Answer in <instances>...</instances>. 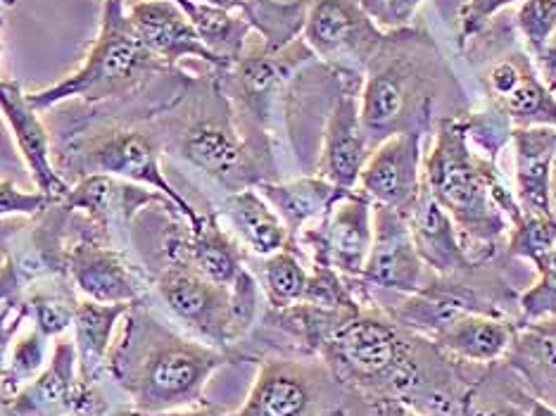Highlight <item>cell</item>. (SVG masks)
<instances>
[{"instance_id": "1", "label": "cell", "mask_w": 556, "mask_h": 416, "mask_svg": "<svg viewBox=\"0 0 556 416\" xmlns=\"http://www.w3.org/2000/svg\"><path fill=\"white\" fill-rule=\"evenodd\" d=\"M471 112L464 86L426 29L386 31L364 70L359 115L371 148L400 134L433 136L442 119Z\"/></svg>"}, {"instance_id": "2", "label": "cell", "mask_w": 556, "mask_h": 416, "mask_svg": "<svg viewBox=\"0 0 556 416\" xmlns=\"http://www.w3.org/2000/svg\"><path fill=\"white\" fill-rule=\"evenodd\" d=\"M233 352L184 336L136 302L124 314L108 357V374L143 414L186 409L205 402V386Z\"/></svg>"}, {"instance_id": "3", "label": "cell", "mask_w": 556, "mask_h": 416, "mask_svg": "<svg viewBox=\"0 0 556 416\" xmlns=\"http://www.w3.org/2000/svg\"><path fill=\"white\" fill-rule=\"evenodd\" d=\"M157 129L164 150L224 193L281 179L278 165L250 146L217 74L193 79L172 108L160 112Z\"/></svg>"}, {"instance_id": "4", "label": "cell", "mask_w": 556, "mask_h": 416, "mask_svg": "<svg viewBox=\"0 0 556 416\" xmlns=\"http://www.w3.org/2000/svg\"><path fill=\"white\" fill-rule=\"evenodd\" d=\"M424 184L445 210L476 262H495L509 236V222L497 203L504 186L495 160L473 148L466 117L442 119L424 155Z\"/></svg>"}, {"instance_id": "5", "label": "cell", "mask_w": 556, "mask_h": 416, "mask_svg": "<svg viewBox=\"0 0 556 416\" xmlns=\"http://www.w3.org/2000/svg\"><path fill=\"white\" fill-rule=\"evenodd\" d=\"M174 72L179 70L164 65L138 39L129 17H126L124 0H105L98 36L88 48L81 67L43 91L27 96L34 110L39 112L53 110L67 100L100 105L108 100L131 98L143 91L155 77H169Z\"/></svg>"}, {"instance_id": "6", "label": "cell", "mask_w": 556, "mask_h": 416, "mask_svg": "<svg viewBox=\"0 0 556 416\" xmlns=\"http://www.w3.org/2000/svg\"><path fill=\"white\" fill-rule=\"evenodd\" d=\"M162 153L164 146L157 124L108 122L77 131L74 138L62 143L55 167L60 174L72 172L77 179L88 174H108L153 188L172 200L188 226H195L202 212L172 186L162 167Z\"/></svg>"}, {"instance_id": "7", "label": "cell", "mask_w": 556, "mask_h": 416, "mask_svg": "<svg viewBox=\"0 0 556 416\" xmlns=\"http://www.w3.org/2000/svg\"><path fill=\"white\" fill-rule=\"evenodd\" d=\"M317 60L302 36L283 50H267L262 41H252L233 65L217 74L233 115L250 146L276 165L274 119L283 103L290 84L307 65Z\"/></svg>"}, {"instance_id": "8", "label": "cell", "mask_w": 556, "mask_h": 416, "mask_svg": "<svg viewBox=\"0 0 556 416\" xmlns=\"http://www.w3.org/2000/svg\"><path fill=\"white\" fill-rule=\"evenodd\" d=\"M257 376L229 416H350V393L319 355L269 350L252 357Z\"/></svg>"}, {"instance_id": "9", "label": "cell", "mask_w": 556, "mask_h": 416, "mask_svg": "<svg viewBox=\"0 0 556 416\" xmlns=\"http://www.w3.org/2000/svg\"><path fill=\"white\" fill-rule=\"evenodd\" d=\"M495 262H485L471 272L447 276L431 272L419 293L402 298L397 305L388 310L407 329L431 340L462 314H490V317L516 319L511 312H518V293H514V288L502 276V269L495 267Z\"/></svg>"}, {"instance_id": "10", "label": "cell", "mask_w": 556, "mask_h": 416, "mask_svg": "<svg viewBox=\"0 0 556 416\" xmlns=\"http://www.w3.org/2000/svg\"><path fill=\"white\" fill-rule=\"evenodd\" d=\"M386 31L364 10L362 0H314L302 41L324 67L364 77Z\"/></svg>"}, {"instance_id": "11", "label": "cell", "mask_w": 556, "mask_h": 416, "mask_svg": "<svg viewBox=\"0 0 556 416\" xmlns=\"http://www.w3.org/2000/svg\"><path fill=\"white\" fill-rule=\"evenodd\" d=\"M153 286L184 329L202 343L231 352V286L205 279L186 262H162Z\"/></svg>"}, {"instance_id": "12", "label": "cell", "mask_w": 556, "mask_h": 416, "mask_svg": "<svg viewBox=\"0 0 556 416\" xmlns=\"http://www.w3.org/2000/svg\"><path fill=\"white\" fill-rule=\"evenodd\" d=\"M72 210L55 200L50 203L27 231L8 245L0 264V305L10 300L27 298L43 281L67 276V226Z\"/></svg>"}, {"instance_id": "13", "label": "cell", "mask_w": 556, "mask_h": 416, "mask_svg": "<svg viewBox=\"0 0 556 416\" xmlns=\"http://www.w3.org/2000/svg\"><path fill=\"white\" fill-rule=\"evenodd\" d=\"M359 91L362 77L336 72V86L324 115L317 162L312 172L345 193L357 188L362 169L374 150L359 115Z\"/></svg>"}, {"instance_id": "14", "label": "cell", "mask_w": 556, "mask_h": 416, "mask_svg": "<svg viewBox=\"0 0 556 416\" xmlns=\"http://www.w3.org/2000/svg\"><path fill=\"white\" fill-rule=\"evenodd\" d=\"M374 241V203L362 191L336 200L319 222L295 238V248L312 264H326L348 281H357Z\"/></svg>"}, {"instance_id": "15", "label": "cell", "mask_w": 556, "mask_h": 416, "mask_svg": "<svg viewBox=\"0 0 556 416\" xmlns=\"http://www.w3.org/2000/svg\"><path fill=\"white\" fill-rule=\"evenodd\" d=\"M485 105L516 126H552L556 129V98L540 79L535 62L521 46L495 50L483 60L478 74Z\"/></svg>"}, {"instance_id": "16", "label": "cell", "mask_w": 556, "mask_h": 416, "mask_svg": "<svg viewBox=\"0 0 556 416\" xmlns=\"http://www.w3.org/2000/svg\"><path fill=\"white\" fill-rule=\"evenodd\" d=\"M62 203L72 212H84L100 238L124 250H134L129 245L134 222L146 207L179 212L167 196L153 191V188L124 181L108 174L79 176L70 186Z\"/></svg>"}, {"instance_id": "17", "label": "cell", "mask_w": 556, "mask_h": 416, "mask_svg": "<svg viewBox=\"0 0 556 416\" xmlns=\"http://www.w3.org/2000/svg\"><path fill=\"white\" fill-rule=\"evenodd\" d=\"M67 279L84 300L103 305H134L148 295V281L134 260V250L108 243L93 234H79L67 245Z\"/></svg>"}, {"instance_id": "18", "label": "cell", "mask_w": 556, "mask_h": 416, "mask_svg": "<svg viewBox=\"0 0 556 416\" xmlns=\"http://www.w3.org/2000/svg\"><path fill=\"white\" fill-rule=\"evenodd\" d=\"M431 269L414 248L404 214L393 207L374 205V241L364 272L357 279L362 291H390L402 298L419 293Z\"/></svg>"}, {"instance_id": "19", "label": "cell", "mask_w": 556, "mask_h": 416, "mask_svg": "<svg viewBox=\"0 0 556 416\" xmlns=\"http://www.w3.org/2000/svg\"><path fill=\"white\" fill-rule=\"evenodd\" d=\"M357 191L374 205L407 214L424 191V136L400 134L378 143L362 169Z\"/></svg>"}, {"instance_id": "20", "label": "cell", "mask_w": 556, "mask_h": 416, "mask_svg": "<svg viewBox=\"0 0 556 416\" xmlns=\"http://www.w3.org/2000/svg\"><path fill=\"white\" fill-rule=\"evenodd\" d=\"M5 416H74L93 409L79 383L72 338H58L46 367L5 400Z\"/></svg>"}, {"instance_id": "21", "label": "cell", "mask_w": 556, "mask_h": 416, "mask_svg": "<svg viewBox=\"0 0 556 416\" xmlns=\"http://www.w3.org/2000/svg\"><path fill=\"white\" fill-rule=\"evenodd\" d=\"M0 115H3L8 124L12 141H15L20 150V157L27 165L36 191L48 196L50 200L65 198L70 184L55 167L53 138H50L46 129L41 112L34 110L29 96L22 91L20 84L0 79Z\"/></svg>"}, {"instance_id": "22", "label": "cell", "mask_w": 556, "mask_h": 416, "mask_svg": "<svg viewBox=\"0 0 556 416\" xmlns=\"http://www.w3.org/2000/svg\"><path fill=\"white\" fill-rule=\"evenodd\" d=\"M126 17L138 39L167 67L179 70L181 60L195 58L207 62L214 72L224 70L222 60L200 41L191 20L174 0H134L131 5H126Z\"/></svg>"}, {"instance_id": "23", "label": "cell", "mask_w": 556, "mask_h": 416, "mask_svg": "<svg viewBox=\"0 0 556 416\" xmlns=\"http://www.w3.org/2000/svg\"><path fill=\"white\" fill-rule=\"evenodd\" d=\"M404 219H407L416 252H419V257L433 274H462L485 264L476 262L466 252L457 224L435 203V198L428 193L426 184L421 196L416 198L414 207L404 214Z\"/></svg>"}, {"instance_id": "24", "label": "cell", "mask_w": 556, "mask_h": 416, "mask_svg": "<svg viewBox=\"0 0 556 416\" xmlns=\"http://www.w3.org/2000/svg\"><path fill=\"white\" fill-rule=\"evenodd\" d=\"M514 146L516 200L523 214H554L552 167L556 160V129L552 126H516Z\"/></svg>"}, {"instance_id": "25", "label": "cell", "mask_w": 556, "mask_h": 416, "mask_svg": "<svg viewBox=\"0 0 556 416\" xmlns=\"http://www.w3.org/2000/svg\"><path fill=\"white\" fill-rule=\"evenodd\" d=\"M136 305V302H134ZM131 305H103V302L81 300L74 314V350H77L79 383L88 402L93 405L96 390L108 374V357L119 329V322Z\"/></svg>"}, {"instance_id": "26", "label": "cell", "mask_w": 556, "mask_h": 416, "mask_svg": "<svg viewBox=\"0 0 556 416\" xmlns=\"http://www.w3.org/2000/svg\"><path fill=\"white\" fill-rule=\"evenodd\" d=\"M219 217H226L229 231L240 248L257 257H269L286 248H295L286 224L262 198L257 188H243L236 193H224L222 203L214 207Z\"/></svg>"}, {"instance_id": "27", "label": "cell", "mask_w": 556, "mask_h": 416, "mask_svg": "<svg viewBox=\"0 0 556 416\" xmlns=\"http://www.w3.org/2000/svg\"><path fill=\"white\" fill-rule=\"evenodd\" d=\"M502 362L526 390L556 407V317L516 322L514 340Z\"/></svg>"}, {"instance_id": "28", "label": "cell", "mask_w": 556, "mask_h": 416, "mask_svg": "<svg viewBox=\"0 0 556 416\" xmlns=\"http://www.w3.org/2000/svg\"><path fill=\"white\" fill-rule=\"evenodd\" d=\"M514 333L516 319L462 314L433 338V343L454 360L476 367H492L507 355Z\"/></svg>"}, {"instance_id": "29", "label": "cell", "mask_w": 556, "mask_h": 416, "mask_svg": "<svg viewBox=\"0 0 556 416\" xmlns=\"http://www.w3.org/2000/svg\"><path fill=\"white\" fill-rule=\"evenodd\" d=\"M255 188L281 217L293 243L307 226L319 222L336 205L338 198L345 196V191H340L319 174H305L290 181H264Z\"/></svg>"}, {"instance_id": "30", "label": "cell", "mask_w": 556, "mask_h": 416, "mask_svg": "<svg viewBox=\"0 0 556 416\" xmlns=\"http://www.w3.org/2000/svg\"><path fill=\"white\" fill-rule=\"evenodd\" d=\"M191 20L200 41L205 43L212 55L222 60L224 70L243 55L252 39V27L240 10H222L200 0H174ZM222 72V70H219Z\"/></svg>"}, {"instance_id": "31", "label": "cell", "mask_w": 556, "mask_h": 416, "mask_svg": "<svg viewBox=\"0 0 556 416\" xmlns=\"http://www.w3.org/2000/svg\"><path fill=\"white\" fill-rule=\"evenodd\" d=\"M312 3L314 0H243L240 12L264 48L283 50L302 36Z\"/></svg>"}, {"instance_id": "32", "label": "cell", "mask_w": 556, "mask_h": 416, "mask_svg": "<svg viewBox=\"0 0 556 416\" xmlns=\"http://www.w3.org/2000/svg\"><path fill=\"white\" fill-rule=\"evenodd\" d=\"M260 269V288L267 298L271 310H283L298 305L305 298L309 267L305 264V255L298 248H286L276 255L262 257Z\"/></svg>"}, {"instance_id": "33", "label": "cell", "mask_w": 556, "mask_h": 416, "mask_svg": "<svg viewBox=\"0 0 556 416\" xmlns=\"http://www.w3.org/2000/svg\"><path fill=\"white\" fill-rule=\"evenodd\" d=\"M556 245V214H521L509 229L504 255L535 264Z\"/></svg>"}, {"instance_id": "34", "label": "cell", "mask_w": 556, "mask_h": 416, "mask_svg": "<svg viewBox=\"0 0 556 416\" xmlns=\"http://www.w3.org/2000/svg\"><path fill=\"white\" fill-rule=\"evenodd\" d=\"M46 345L48 338L36 326L15 338V343L10 348L3 381H0V388L8 395H15L22 386H27L46 367Z\"/></svg>"}, {"instance_id": "35", "label": "cell", "mask_w": 556, "mask_h": 416, "mask_svg": "<svg viewBox=\"0 0 556 416\" xmlns=\"http://www.w3.org/2000/svg\"><path fill=\"white\" fill-rule=\"evenodd\" d=\"M538 281L518 293V324L556 317V245L535 264Z\"/></svg>"}, {"instance_id": "36", "label": "cell", "mask_w": 556, "mask_h": 416, "mask_svg": "<svg viewBox=\"0 0 556 416\" xmlns=\"http://www.w3.org/2000/svg\"><path fill=\"white\" fill-rule=\"evenodd\" d=\"M514 27L530 58H535L556 34V0H521Z\"/></svg>"}, {"instance_id": "37", "label": "cell", "mask_w": 556, "mask_h": 416, "mask_svg": "<svg viewBox=\"0 0 556 416\" xmlns=\"http://www.w3.org/2000/svg\"><path fill=\"white\" fill-rule=\"evenodd\" d=\"M260 281L248 267L231 283V352L255 331L260 314Z\"/></svg>"}, {"instance_id": "38", "label": "cell", "mask_w": 556, "mask_h": 416, "mask_svg": "<svg viewBox=\"0 0 556 416\" xmlns=\"http://www.w3.org/2000/svg\"><path fill=\"white\" fill-rule=\"evenodd\" d=\"M518 0H466L459 10V43L466 48L483 34L497 15Z\"/></svg>"}, {"instance_id": "39", "label": "cell", "mask_w": 556, "mask_h": 416, "mask_svg": "<svg viewBox=\"0 0 556 416\" xmlns=\"http://www.w3.org/2000/svg\"><path fill=\"white\" fill-rule=\"evenodd\" d=\"M55 200L39 191H22L12 181H0V219L5 217H39V214Z\"/></svg>"}, {"instance_id": "40", "label": "cell", "mask_w": 556, "mask_h": 416, "mask_svg": "<svg viewBox=\"0 0 556 416\" xmlns=\"http://www.w3.org/2000/svg\"><path fill=\"white\" fill-rule=\"evenodd\" d=\"M424 3L426 0H362L364 10L369 12L371 20L383 31L409 27L416 10H419Z\"/></svg>"}, {"instance_id": "41", "label": "cell", "mask_w": 556, "mask_h": 416, "mask_svg": "<svg viewBox=\"0 0 556 416\" xmlns=\"http://www.w3.org/2000/svg\"><path fill=\"white\" fill-rule=\"evenodd\" d=\"M27 319H29V305L24 298L10 300L0 305V381H3V374L8 367L10 348L15 343V338Z\"/></svg>"}, {"instance_id": "42", "label": "cell", "mask_w": 556, "mask_h": 416, "mask_svg": "<svg viewBox=\"0 0 556 416\" xmlns=\"http://www.w3.org/2000/svg\"><path fill=\"white\" fill-rule=\"evenodd\" d=\"M497 376H500V364H497ZM492 381H495V364H492ZM495 386H497L500 395H502L500 400H495V393H492L488 381H485V376H483V381H480V386L476 390L471 416H526V412L518 407L514 400H509L507 393H504L502 378H500V381H495Z\"/></svg>"}, {"instance_id": "43", "label": "cell", "mask_w": 556, "mask_h": 416, "mask_svg": "<svg viewBox=\"0 0 556 416\" xmlns=\"http://www.w3.org/2000/svg\"><path fill=\"white\" fill-rule=\"evenodd\" d=\"M533 62H535L540 79L545 81L549 93L556 98V34H554V39L533 58Z\"/></svg>"}, {"instance_id": "44", "label": "cell", "mask_w": 556, "mask_h": 416, "mask_svg": "<svg viewBox=\"0 0 556 416\" xmlns=\"http://www.w3.org/2000/svg\"><path fill=\"white\" fill-rule=\"evenodd\" d=\"M369 405L374 407L376 416H426L424 412H419L397 398H381V400L369 402Z\"/></svg>"}, {"instance_id": "45", "label": "cell", "mask_w": 556, "mask_h": 416, "mask_svg": "<svg viewBox=\"0 0 556 416\" xmlns=\"http://www.w3.org/2000/svg\"><path fill=\"white\" fill-rule=\"evenodd\" d=\"M146 416H229L217 405H210V402H200V405L186 407V409H172V412H157V414H146Z\"/></svg>"}, {"instance_id": "46", "label": "cell", "mask_w": 556, "mask_h": 416, "mask_svg": "<svg viewBox=\"0 0 556 416\" xmlns=\"http://www.w3.org/2000/svg\"><path fill=\"white\" fill-rule=\"evenodd\" d=\"M200 3H207L222 10H240L243 8V0H200Z\"/></svg>"}, {"instance_id": "47", "label": "cell", "mask_w": 556, "mask_h": 416, "mask_svg": "<svg viewBox=\"0 0 556 416\" xmlns=\"http://www.w3.org/2000/svg\"><path fill=\"white\" fill-rule=\"evenodd\" d=\"M105 416H146V414L141 409H136V407H119V409L108 412Z\"/></svg>"}, {"instance_id": "48", "label": "cell", "mask_w": 556, "mask_h": 416, "mask_svg": "<svg viewBox=\"0 0 556 416\" xmlns=\"http://www.w3.org/2000/svg\"><path fill=\"white\" fill-rule=\"evenodd\" d=\"M552 207L556 214V160H554V167H552Z\"/></svg>"}, {"instance_id": "49", "label": "cell", "mask_w": 556, "mask_h": 416, "mask_svg": "<svg viewBox=\"0 0 556 416\" xmlns=\"http://www.w3.org/2000/svg\"><path fill=\"white\" fill-rule=\"evenodd\" d=\"M103 3H105V0H103Z\"/></svg>"}, {"instance_id": "50", "label": "cell", "mask_w": 556, "mask_h": 416, "mask_svg": "<svg viewBox=\"0 0 556 416\" xmlns=\"http://www.w3.org/2000/svg\"><path fill=\"white\" fill-rule=\"evenodd\" d=\"M8 3H10V0H8Z\"/></svg>"}]
</instances>
